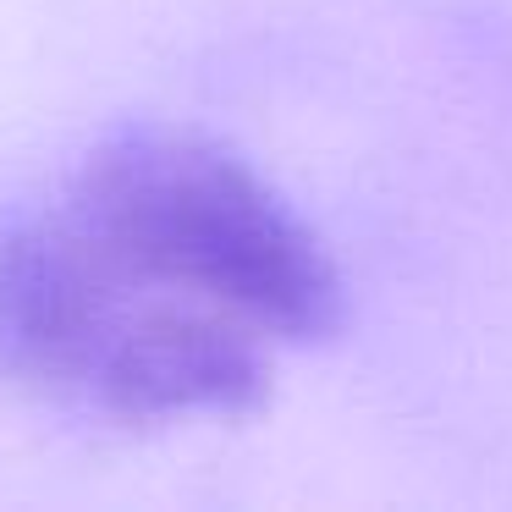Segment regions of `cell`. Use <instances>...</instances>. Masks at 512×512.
Returning <instances> with one entry per match:
<instances>
[{"label":"cell","instance_id":"2","mask_svg":"<svg viewBox=\"0 0 512 512\" xmlns=\"http://www.w3.org/2000/svg\"><path fill=\"white\" fill-rule=\"evenodd\" d=\"M149 281L127 276L67 215L0 232V380L100 413Z\"/></svg>","mask_w":512,"mask_h":512},{"label":"cell","instance_id":"1","mask_svg":"<svg viewBox=\"0 0 512 512\" xmlns=\"http://www.w3.org/2000/svg\"><path fill=\"white\" fill-rule=\"evenodd\" d=\"M67 221L149 287L199 298L276 342L342 325V276L298 210L193 127H116L72 182Z\"/></svg>","mask_w":512,"mask_h":512}]
</instances>
